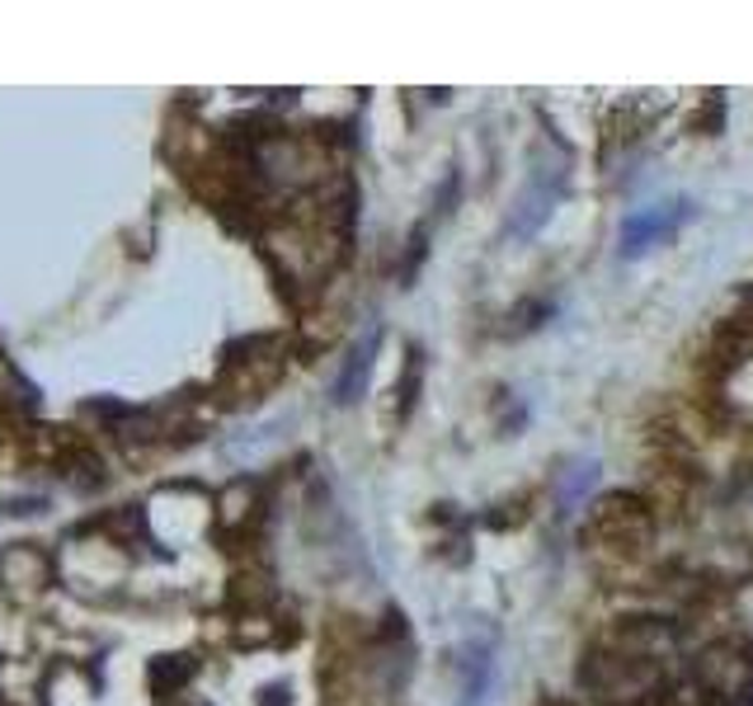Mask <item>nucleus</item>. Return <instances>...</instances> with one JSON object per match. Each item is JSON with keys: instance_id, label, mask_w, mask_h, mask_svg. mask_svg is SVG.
Wrapping results in <instances>:
<instances>
[{"instance_id": "obj_1", "label": "nucleus", "mask_w": 753, "mask_h": 706, "mask_svg": "<svg viewBox=\"0 0 753 706\" xmlns=\"http://www.w3.org/2000/svg\"><path fill=\"white\" fill-rule=\"evenodd\" d=\"M373 353H377V330L367 334V340L348 353V363H344V373H340V382H335V400L340 405H348V400H358V392H363V382H367V373H373Z\"/></svg>"}]
</instances>
